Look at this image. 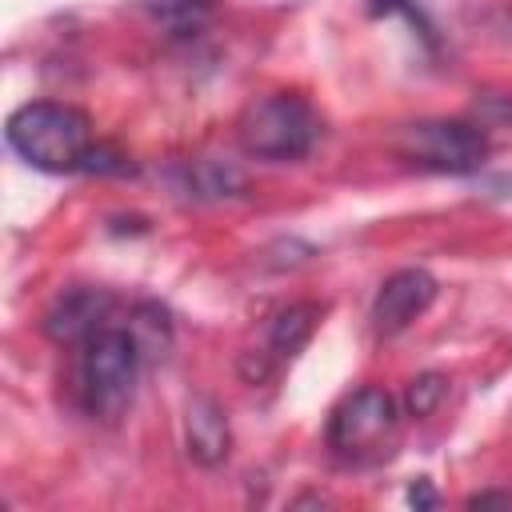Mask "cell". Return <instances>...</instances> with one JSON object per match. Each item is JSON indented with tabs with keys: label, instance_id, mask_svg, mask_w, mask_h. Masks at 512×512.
I'll return each mask as SVG.
<instances>
[{
	"label": "cell",
	"instance_id": "obj_1",
	"mask_svg": "<svg viewBox=\"0 0 512 512\" xmlns=\"http://www.w3.org/2000/svg\"><path fill=\"white\" fill-rule=\"evenodd\" d=\"M8 148L40 172H80L92 148V120L60 100H32L8 116Z\"/></svg>",
	"mask_w": 512,
	"mask_h": 512
},
{
	"label": "cell",
	"instance_id": "obj_2",
	"mask_svg": "<svg viewBox=\"0 0 512 512\" xmlns=\"http://www.w3.org/2000/svg\"><path fill=\"white\" fill-rule=\"evenodd\" d=\"M144 352L128 328H100L80 352V396L96 420H120L136 396Z\"/></svg>",
	"mask_w": 512,
	"mask_h": 512
},
{
	"label": "cell",
	"instance_id": "obj_3",
	"mask_svg": "<svg viewBox=\"0 0 512 512\" xmlns=\"http://www.w3.org/2000/svg\"><path fill=\"white\" fill-rule=\"evenodd\" d=\"M236 136L240 148L256 160H300L320 136V116L304 96L272 92L244 108V116L236 120Z\"/></svg>",
	"mask_w": 512,
	"mask_h": 512
},
{
	"label": "cell",
	"instance_id": "obj_4",
	"mask_svg": "<svg viewBox=\"0 0 512 512\" xmlns=\"http://www.w3.org/2000/svg\"><path fill=\"white\" fill-rule=\"evenodd\" d=\"M400 156L428 172L468 176L488 160V136L472 120H420L400 132Z\"/></svg>",
	"mask_w": 512,
	"mask_h": 512
},
{
	"label": "cell",
	"instance_id": "obj_5",
	"mask_svg": "<svg viewBox=\"0 0 512 512\" xmlns=\"http://www.w3.org/2000/svg\"><path fill=\"white\" fill-rule=\"evenodd\" d=\"M400 424V408L392 400V392L384 388H360L352 392L328 420V444L336 448V456L344 460H368L380 456L384 444L396 436Z\"/></svg>",
	"mask_w": 512,
	"mask_h": 512
},
{
	"label": "cell",
	"instance_id": "obj_6",
	"mask_svg": "<svg viewBox=\"0 0 512 512\" xmlns=\"http://www.w3.org/2000/svg\"><path fill=\"white\" fill-rule=\"evenodd\" d=\"M436 300V276L424 268H400L392 272L372 300V328L376 336H400L412 320H420L428 312V304Z\"/></svg>",
	"mask_w": 512,
	"mask_h": 512
},
{
	"label": "cell",
	"instance_id": "obj_7",
	"mask_svg": "<svg viewBox=\"0 0 512 512\" xmlns=\"http://www.w3.org/2000/svg\"><path fill=\"white\" fill-rule=\"evenodd\" d=\"M116 308V296L104 288H72L56 296V304L44 316V332L56 344H84L100 328H108V316Z\"/></svg>",
	"mask_w": 512,
	"mask_h": 512
},
{
	"label": "cell",
	"instance_id": "obj_8",
	"mask_svg": "<svg viewBox=\"0 0 512 512\" xmlns=\"http://www.w3.org/2000/svg\"><path fill=\"white\" fill-rule=\"evenodd\" d=\"M184 444H188V456L204 468H216L224 456H228V416L224 408L212 400V396H192L188 400V412H184Z\"/></svg>",
	"mask_w": 512,
	"mask_h": 512
},
{
	"label": "cell",
	"instance_id": "obj_9",
	"mask_svg": "<svg viewBox=\"0 0 512 512\" xmlns=\"http://www.w3.org/2000/svg\"><path fill=\"white\" fill-rule=\"evenodd\" d=\"M144 16L172 40H188L208 28L216 0H140Z\"/></svg>",
	"mask_w": 512,
	"mask_h": 512
},
{
	"label": "cell",
	"instance_id": "obj_10",
	"mask_svg": "<svg viewBox=\"0 0 512 512\" xmlns=\"http://www.w3.org/2000/svg\"><path fill=\"white\" fill-rule=\"evenodd\" d=\"M316 320H320V308H316V304H288V308L272 320V332H268L272 352H276V356H296V352L312 340Z\"/></svg>",
	"mask_w": 512,
	"mask_h": 512
},
{
	"label": "cell",
	"instance_id": "obj_11",
	"mask_svg": "<svg viewBox=\"0 0 512 512\" xmlns=\"http://www.w3.org/2000/svg\"><path fill=\"white\" fill-rule=\"evenodd\" d=\"M128 332L136 336L144 360H156L172 348V324H168V312L160 304H136L132 320H128Z\"/></svg>",
	"mask_w": 512,
	"mask_h": 512
},
{
	"label": "cell",
	"instance_id": "obj_12",
	"mask_svg": "<svg viewBox=\"0 0 512 512\" xmlns=\"http://www.w3.org/2000/svg\"><path fill=\"white\" fill-rule=\"evenodd\" d=\"M444 396H448V380L440 372H424L408 384V412L412 416H432Z\"/></svg>",
	"mask_w": 512,
	"mask_h": 512
},
{
	"label": "cell",
	"instance_id": "obj_13",
	"mask_svg": "<svg viewBox=\"0 0 512 512\" xmlns=\"http://www.w3.org/2000/svg\"><path fill=\"white\" fill-rule=\"evenodd\" d=\"M80 172H116V176H124V172H132V164L112 144H92L84 152V160H80Z\"/></svg>",
	"mask_w": 512,
	"mask_h": 512
},
{
	"label": "cell",
	"instance_id": "obj_14",
	"mask_svg": "<svg viewBox=\"0 0 512 512\" xmlns=\"http://www.w3.org/2000/svg\"><path fill=\"white\" fill-rule=\"evenodd\" d=\"M408 500H412L416 508H432V504H436V492H432L428 480H416V484L408 488Z\"/></svg>",
	"mask_w": 512,
	"mask_h": 512
},
{
	"label": "cell",
	"instance_id": "obj_15",
	"mask_svg": "<svg viewBox=\"0 0 512 512\" xmlns=\"http://www.w3.org/2000/svg\"><path fill=\"white\" fill-rule=\"evenodd\" d=\"M484 504H504V508H512V492H476V496L468 500V508H484Z\"/></svg>",
	"mask_w": 512,
	"mask_h": 512
}]
</instances>
